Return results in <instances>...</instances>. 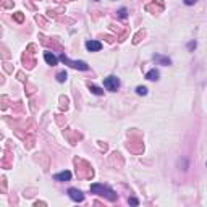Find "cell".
Masks as SVG:
<instances>
[{"mask_svg":"<svg viewBox=\"0 0 207 207\" xmlns=\"http://www.w3.org/2000/svg\"><path fill=\"white\" fill-rule=\"evenodd\" d=\"M89 91L92 94H96V96H102V94H104V91H102L100 87H97V86H94V84H89Z\"/></svg>","mask_w":207,"mask_h":207,"instance_id":"10","label":"cell"},{"mask_svg":"<svg viewBox=\"0 0 207 207\" xmlns=\"http://www.w3.org/2000/svg\"><path fill=\"white\" fill-rule=\"evenodd\" d=\"M68 194H70V197L73 199V201H76V202H81L83 199H84V194H83L79 189H76V188H70Z\"/></svg>","mask_w":207,"mask_h":207,"instance_id":"4","label":"cell"},{"mask_svg":"<svg viewBox=\"0 0 207 207\" xmlns=\"http://www.w3.org/2000/svg\"><path fill=\"white\" fill-rule=\"evenodd\" d=\"M154 60L158 61L160 65H171V60L168 57H163V55H160V53H154Z\"/></svg>","mask_w":207,"mask_h":207,"instance_id":"8","label":"cell"},{"mask_svg":"<svg viewBox=\"0 0 207 207\" xmlns=\"http://www.w3.org/2000/svg\"><path fill=\"white\" fill-rule=\"evenodd\" d=\"M144 36V31H139L138 34H136V36H134V39H133V44H138L139 41H141V37Z\"/></svg>","mask_w":207,"mask_h":207,"instance_id":"14","label":"cell"},{"mask_svg":"<svg viewBox=\"0 0 207 207\" xmlns=\"http://www.w3.org/2000/svg\"><path fill=\"white\" fill-rule=\"evenodd\" d=\"M86 49L89 52H99L102 49V44L99 41H87L86 42Z\"/></svg>","mask_w":207,"mask_h":207,"instance_id":"5","label":"cell"},{"mask_svg":"<svg viewBox=\"0 0 207 207\" xmlns=\"http://www.w3.org/2000/svg\"><path fill=\"white\" fill-rule=\"evenodd\" d=\"M94 2H99V0H94Z\"/></svg>","mask_w":207,"mask_h":207,"instance_id":"19","label":"cell"},{"mask_svg":"<svg viewBox=\"0 0 207 207\" xmlns=\"http://www.w3.org/2000/svg\"><path fill=\"white\" fill-rule=\"evenodd\" d=\"M91 191L92 193H96V194H99V196H104V197H107L109 201H117V197L118 196L115 194V191H112L110 188H107V186H104V184H91Z\"/></svg>","mask_w":207,"mask_h":207,"instance_id":"1","label":"cell"},{"mask_svg":"<svg viewBox=\"0 0 207 207\" xmlns=\"http://www.w3.org/2000/svg\"><path fill=\"white\" fill-rule=\"evenodd\" d=\"M53 178L57 180V181H70L71 180V171L65 170V171H61V173H57Z\"/></svg>","mask_w":207,"mask_h":207,"instance_id":"6","label":"cell"},{"mask_svg":"<svg viewBox=\"0 0 207 207\" xmlns=\"http://www.w3.org/2000/svg\"><path fill=\"white\" fill-rule=\"evenodd\" d=\"M128 202H130L131 204V206H138V199H134V197H130V199H128Z\"/></svg>","mask_w":207,"mask_h":207,"instance_id":"16","label":"cell"},{"mask_svg":"<svg viewBox=\"0 0 207 207\" xmlns=\"http://www.w3.org/2000/svg\"><path fill=\"white\" fill-rule=\"evenodd\" d=\"M60 60L65 63V65L71 66V68H76V70H83V71H87L89 70V65L86 61H74V60H70L65 53H60Z\"/></svg>","mask_w":207,"mask_h":207,"instance_id":"2","label":"cell"},{"mask_svg":"<svg viewBox=\"0 0 207 207\" xmlns=\"http://www.w3.org/2000/svg\"><path fill=\"white\" fill-rule=\"evenodd\" d=\"M188 47H189V50L196 49V42H189V45H188Z\"/></svg>","mask_w":207,"mask_h":207,"instance_id":"18","label":"cell"},{"mask_svg":"<svg viewBox=\"0 0 207 207\" xmlns=\"http://www.w3.org/2000/svg\"><path fill=\"white\" fill-rule=\"evenodd\" d=\"M136 92H138L139 96H146V94H147V89L144 87V86H138V87H136Z\"/></svg>","mask_w":207,"mask_h":207,"instance_id":"13","label":"cell"},{"mask_svg":"<svg viewBox=\"0 0 207 207\" xmlns=\"http://www.w3.org/2000/svg\"><path fill=\"white\" fill-rule=\"evenodd\" d=\"M13 18H15V21H18V23H23V20H25V16H23V13H20V12L13 13Z\"/></svg>","mask_w":207,"mask_h":207,"instance_id":"12","label":"cell"},{"mask_svg":"<svg viewBox=\"0 0 207 207\" xmlns=\"http://www.w3.org/2000/svg\"><path fill=\"white\" fill-rule=\"evenodd\" d=\"M183 2H184L186 5H194L196 2H197V0H183Z\"/></svg>","mask_w":207,"mask_h":207,"instance_id":"17","label":"cell"},{"mask_svg":"<svg viewBox=\"0 0 207 207\" xmlns=\"http://www.w3.org/2000/svg\"><path fill=\"white\" fill-rule=\"evenodd\" d=\"M66 78H68L66 71H60V73L57 74V81H58V83H63V81H66Z\"/></svg>","mask_w":207,"mask_h":207,"instance_id":"11","label":"cell"},{"mask_svg":"<svg viewBox=\"0 0 207 207\" xmlns=\"http://www.w3.org/2000/svg\"><path fill=\"white\" fill-rule=\"evenodd\" d=\"M158 70H150V71H147V74H146V78L147 79H150V81H157L158 79Z\"/></svg>","mask_w":207,"mask_h":207,"instance_id":"9","label":"cell"},{"mask_svg":"<svg viewBox=\"0 0 207 207\" xmlns=\"http://www.w3.org/2000/svg\"><path fill=\"white\" fill-rule=\"evenodd\" d=\"M104 86H105L107 91L115 92V91H118V87H120V79H118L117 76H107L105 79H104Z\"/></svg>","mask_w":207,"mask_h":207,"instance_id":"3","label":"cell"},{"mask_svg":"<svg viewBox=\"0 0 207 207\" xmlns=\"http://www.w3.org/2000/svg\"><path fill=\"white\" fill-rule=\"evenodd\" d=\"M118 16H120V18H126V16H128V10H126V8H120V10H118Z\"/></svg>","mask_w":207,"mask_h":207,"instance_id":"15","label":"cell"},{"mask_svg":"<svg viewBox=\"0 0 207 207\" xmlns=\"http://www.w3.org/2000/svg\"><path fill=\"white\" fill-rule=\"evenodd\" d=\"M44 58H45V61H47L50 66H55V65L58 63V58L55 57L52 52H45V53H44Z\"/></svg>","mask_w":207,"mask_h":207,"instance_id":"7","label":"cell"}]
</instances>
